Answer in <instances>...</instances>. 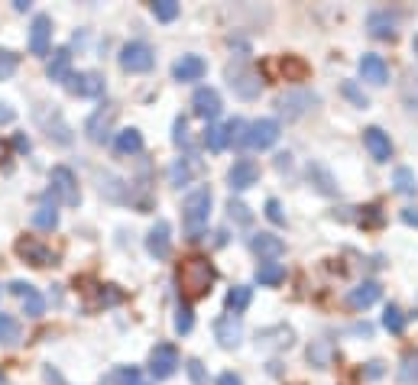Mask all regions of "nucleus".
Here are the masks:
<instances>
[{
	"label": "nucleus",
	"instance_id": "nucleus-1",
	"mask_svg": "<svg viewBox=\"0 0 418 385\" xmlns=\"http://www.w3.org/2000/svg\"><path fill=\"white\" fill-rule=\"evenodd\" d=\"M214 279H218V272L205 256H188L178 266V288H182L185 298H205L211 292Z\"/></svg>",
	"mask_w": 418,
	"mask_h": 385
},
{
	"label": "nucleus",
	"instance_id": "nucleus-2",
	"mask_svg": "<svg viewBox=\"0 0 418 385\" xmlns=\"http://www.w3.org/2000/svg\"><path fill=\"white\" fill-rule=\"evenodd\" d=\"M208 220H211V188L201 185V188H195L182 204L185 233H188L192 240H201V233L208 230Z\"/></svg>",
	"mask_w": 418,
	"mask_h": 385
},
{
	"label": "nucleus",
	"instance_id": "nucleus-3",
	"mask_svg": "<svg viewBox=\"0 0 418 385\" xmlns=\"http://www.w3.org/2000/svg\"><path fill=\"white\" fill-rule=\"evenodd\" d=\"M49 195H56L58 201L65 204V207H78L81 201V191H78V178H75V172L65 165H56L49 175Z\"/></svg>",
	"mask_w": 418,
	"mask_h": 385
},
{
	"label": "nucleus",
	"instance_id": "nucleus-4",
	"mask_svg": "<svg viewBox=\"0 0 418 385\" xmlns=\"http://www.w3.org/2000/svg\"><path fill=\"white\" fill-rule=\"evenodd\" d=\"M227 84H230V91L243 101H256L262 91V81L250 65H230L227 68Z\"/></svg>",
	"mask_w": 418,
	"mask_h": 385
},
{
	"label": "nucleus",
	"instance_id": "nucleus-5",
	"mask_svg": "<svg viewBox=\"0 0 418 385\" xmlns=\"http://www.w3.org/2000/svg\"><path fill=\"white\" fill-rule=\"evenodd\" d=\"M156 65V52L149 49L146 42H127L121 49V68L123 71H133V75H140V71H149Z\"/></svg>",
	"mask_w": 418,
	"mask_h": 385
},
{
	"label": "nucleus",
	"instance_id": "nucleus-6",
	"mask_svg": "<svg viewBox=\"0 0 418 385\" xmlns=\"http://www.w3.org/2000/svg\"><path fill=\"white\" fill-rule=\"evenodd\" d=\"M178 369V350L175 344H156L149 353V376L153 379H169Z\"/></svg>",
	"mask_w": 418,
	"mask_h": 385
},
{
	"label": "nucleus",
	"instance_id": "nucleus-7",
	"mask_svg": "<svg viewBox=\"0 0 418 385\" xmlns=\"http://www.w3.org/2000/svg\"><path fill=\"white\" fill-rule=\"evenodd\" d=\"M279 140V123L270 117H260L247 126V146L250 149H270Z\"/></svg>",
	"mask_w": 418,
	"mask_h": 385
},
{
	"label": "nucleus",
	"instance_id": "nucleus-8",
	"mask_svg": "<svg viewBox=\"0 0 418 385\" xmlns=\"http://www.w3.org/2000/svg\"><path fill=\"white\" fill-rule=\"evenodd\" d=\"M16 256H20V260H26L29 266H36V269L56 266V260H58L49 246L39 243V240H33V237H26V240H20V243H16Z\"/></svg>",
	"mask_w": 418,
	"mask_h": 385
},
{
	"label": "nucleus",
	"instance_id": "nucleus-9",
	"mask_svg": "<svg viewBox=\"0 0 418 385\" xmlns=\"http://www.w3.org/2000/svg\"><path fill=\"white\" fill-rule=\"evenodd\" d=\"M65 88L75 98H101L104 94V75H98V71H78V75H71L65 81Z\"/></svg>",
	"mask_w": 418,
	"mask_h": 385
},
{
	"label": "nucleus",
	"instance_id": "nucleus-10",
	"mask_svg": "<svg viewBox=\"0 0 418 385\" xmlns=\"http://www.w3.org/2000/svg\"><path fill=\"white\" fill-rule=\"evenodd\" d=\"M113 117H117V107H113V104L98 107V111L88 117V123H85L88 140H91V143H107V136H111V126H113Z\"/></svg>",
	"mask_w": 418,
	"mask_h": 385
},
{
	"label": "nucleus",
	"instance_id": "nucleus-11",
	"mask_svg": "<svg viewBox=\"0 0 418 385\" xmlns=\"http://www.w3.org/2000/svg\"><path fill=\"white\" fill-rule=\"evenodd\" d=\"M10 292L20 298L23 314H26V317H43L46 298L39 294V288H36V285H29V282H10Z\"/></svg>",
	"mask_w": 418,
	"mask_h": 385
},
{
	"label": "nucleus",
	"instance_id": "nucleus-12",
	"mask_svg": "<svg viewBox=\"0 0 418 385\" xmlns=\"http://www.w3.org/2000/svg\"><path fill=\"white\" fill-rule=\"evenodd\" d=\"M312 104H318V98H315L312 91H289L276 101L279 113H282L285 120H298L305 111H312Z\"/></svg>",
	"mask_w": 418,
	"mask_h": 385
},
{
	"label": "nucleus",
	"instance_id": "nucleus-13",
	"mask_svg": "<svg viewBox=\"0 0 418 385\" xmlns=\"http://www.w3.org/2000/svg\"><path fill=\"white\" fill-rule=\"evenodd\" d=\"M260 182V165H256L253 159H237L234 165H230V172H227V185L234 191H247L250 185Z\"/></svg>",
	"mask_w": 418,
	"mask_h": 385
},
{
	"label": "nucleus",
	"instance_id": "nucleus-14",
	"mask_svg": "<svg viewBox=\"0 0 418 385\" xmlns=\"http://www.w3.org/2000/svg\"><path fill=\"white\" fill-rule=\"evenodd\" d=\"M146 250H149V256H156V260H165V256L172 252V227H169V220L159 217L156 224H153V230H149V237H146Z\"/></svg>",
	"mask_w": 418,
	"mask_h": 385
},
{
	"label": "nucleus",
	"instance_id": "nucleus-15",
	"mask_svg": "<svg viewBox=\"0 0 418 385\" xmlns=\"http://www.w3.org/2000/svg\"><path fill=\"white\" fill-rule=\"evenodd\" d=\"M367 29L373 39H396L399 14H392V10H373V14L367 16Z\"/></svg>",
	"mask_w": 418,
	"mask_h": 385
},
{
	"label": "nucleus",
	"instance_id": "nucleus-16",
	"mask_svg": "<svg viewBox=\"0 0 418 385\" xmlns=\"http://www.w3.org/2000/svg\"><path fill=\"white\" fill-rule=\"evenodd\" d=\"M49 36H52V16L36 14L33 26H29V52L33 56H46L49 52Z\"/></svg>",
	"mask_w": 418,
	"mask_h": 385
},
{
	"label": "nucleus",
	"instance_id": "nucleus-17",
	"mask_svg": "<svg viewBox=\"0 0 418 385\" xmlns=\"http://www.w3.org/2000/svg\"><path fill=\"white\" fill-rule=\"evenodd\" d=\"M192 111H195V117L208 120V123L218 120L220 117V94L214 91V88H198L192 98Z\"/></svg>",
	"mask_w": 418,
	"mask_h": 385
},
{
	"label": "nucleus",
	"instance_id": "nucleus-18",
	"mask_svg": "<svg viewBox=\"0 0 418 385\" xmlns=\"http://www.w3.org/2000/svg\"><path fill=\"white\" fill-rule=\"evenodd\" d=\"M250 250H253L260 260L276 262L285 252V243L276 237V233H253V237H250Z\"/></svg>",
	"mask_w": 418,
	"mask_h": 385
},
{
	"label": "nucleus",
	"instance_id": "nucleus-19",
	"mask_svg": "<svg viewBox=\"0 0 418 385\" xmlns=\"http://www.w3.org/2000/svg\"><path fill=\"white\" fill-rule=\"evenodd\" d=\"M363 146L369 149V155H373L376 162L392 159V140L379 130V126H367V130H363Z\"/></svg>",
	"mask_w": 418,
	"mask_h": 385
},
{
	"label": "nucleus",
	"instance_id": "nucleus-20",
	"mask_svg": "<svg viewBox=\"0 0 418 385\" xmlns=\"http://www.w3.org/2000/svg\"><path fill=\"white\" fill-rule=\"evenodd\" d=\"M214 337H218V344L224 346V350H234V346H240V337H243L240 321H237L234 314L218 317V321H214Z\"/></svg>",
	"mask_w": 418,
	"mask_h": 385
},
{
	"label": "nucleus",
	"instance_id": "nucleus-21",
	"mask_svg": "<svg viewBox=\"0 0 418 385\" xmlns=\"http://www.w3.org/2000/svg\"><path fill=\"white\" fill-rule=\"evenodd\" d=\"M360 78L363 81H369V84H386L389 81V65H386V58L383 56H373V52H367V56L360 58Z\"/></svg>",
	"mask_w": 418,
	"mask_h": 385
},
{
	"label": "nucleus",
	"instance_id": "nucleus-22",
	"mask_svg": "<svg viewBox=\"0 0 418 385\" xmlns=\"http://www.w3.org/2000/svg\"><path fill=\"white\" fill-rule=\"evenodd\" d=\"M205 71H208V65L201 56H182L172 65V78L175 81H198V78H205Z\"/></svg>",
	"mask_w": 418,
	"mask_h": 385
},
{
	"label": "nucleus",
	"instance_id": "nucleus-23",
	"mask_svg": "<svg viewBox=\"0 0 418 385\" xmlns=\"http://www.w3.org/2000/svg\"><path fill=\"white\" fill-rule=\"evenodd\" d=\"M379 294H383V288L376 285V282H363V285L350 288V294H347V308H350V311H367L369 304L379 302Z\"/></svg>",
	"mask_w": 418,
	"mask_h": 385
},
{
	"label": "nucleus",
	"instance_id": "nucleus-24",
	"mask_svg": "<svg viewBox=\"0 0 418 385\" xmlns=\"http://www.w3.org/2000/svg\"><path fill=\"white\" fill-rule=\"evenodd\" d=\"M46 75H49V81H58L65 84L71 78V52L68 49H56L49 58V65H46Z\"/></svg>",
	"mask_w": 418,
	"mask_h": 385
},
{
	"label": "nucleus",
	"instance_id": "nucleus-25",
	"mask_svg": "<svg viewBox=\"0 0 418 385\" xmlns=\"http://www.w3.org/2000/svg\"><path fill=\"white\" fill-rule=\"evenodd\" d=\"M279 71H282L285 81H308V75H312V65L305 62L302 56H282V62H279Z\"/></svg>",
	"mask_w": 418,
	"mask_h": 385
},
{
	"label": "nucleus",
	"instance_id": "nucleus-26",
	"mask_svg": "<svg viewBox=\"0 0 418 385\" xmlns=\"http://www.w3.org/2000/svg\"><path fill=\"white\" fill-rule=\"evenodd\" d=\"M308 182H312L315 188H318L321 195H327V197L337 195V182H334V175L321 165V162H308Z\"/></svg>",
	"mask_w": 418,
	"mask_h": 385
},
{
	"label": "nucleus",
	"instance_id": "nucleus-27",
	"mask_svg": "<svg viewBox=\"0 0 418 385\" xmlns=\"http://www.w3.org/2000/svg\"><path fill=\"white\" fill-rule=\"evenodd\" d=\"M113 149H117L121 155L143 153V133H140V130H133V126H130V130H121V133H117V140H113Z\"/></svg>",
	"mask_w": 418,
	"mask_h": 385
},
{
	"label": "nucleus",
	"instance_id": "nucleus-28",
	"mask_svg": "<svg viewBox=\"0 0 418 385\" xmlns=\"http://www.w3.org/2000/svg\"><path fill=\"white\" fill-rule=\"evenodd\" d=\"M250 298H253V288L250 285H234L227 292V311L230 314H240V311L250 308Z\"/></svg>",
	"mask_w": 418,
	"mask_h": 385
},
{
	"label": "nucleus",
	"instance_id": "nucleus-29",
	"mask_svg": "<svg viewBox=\"0 0 418 385\" xmlns=\"http://www.w3.org/2000/svg\"><path fill=\"white\" fill-rule=\"evenodd\" d=\"M256 282H260V285H279V282H285V266L282 262H260Z\"/></svg>",
	"mask_w": 418,
	"mask_h": 385
},
{
	"label": "nucleus",
	"instance_id": "nucleus-30",
	"mask_svg": "<svg viewBox=\"0 0 418 385\" xmlns=\"http://www.w3.org/2000/svg\"><path fill=\"white\" fill-rule=\"evenodd\" d=\"M33 227H39V230H56L58 227L56 204H39V207L33 210Z\"/></svg>",
	"mask_w": 418,
	"mask_h": 385
},
{
	"label": "nucleus",
	"instance_id": "nucleus-31",
	"mask_svg": "<svg viewBox=\"0 0 418 385\" xmlns=\"http://www.w3.org/2000/svg\"><path fill=\"white\" fill-rule=\"evenodd\" d=\"M0 344L4 346L20 344V321L14 314H4V311H0Z\"/></svg>",
	"mask_w": 418,
	"mask_h": 385
},
{
	"label": "nucleus",
	"instance_id": "nucleus-32",
	"mask_svg": "<svg viewBox=\"0 0 418 385\" xmlns=\"http://www.w3.org/2000/svg\"><path fill=\"white\" fill-rule=\"evenodd\" d=\"M195 175V168H192V159H175L169 165V182L175 185V188H182V185H188Z\"/></svg>",
	"mask_w": 418,
	"mask_h": 385
},
{
	"label": "nucleus",
	"instance_id": "nucleus-33",
	"mask_svg": "<svg viewBox=\"0 0 418 385\" xmlns=\"http://www.w3.org/2000/svg\"><path fill=\"white\" fill-rule=\"evenodd\" d=\"M399 385H418V353H405L399 366Z\"/></svg>",
	"mask_w": 418,
	"mask_h": 385
},
{
	"label": "nucleus",
	"instance_id": "nucleus-34",
	"mask_svg": "<svg viewBox=\"0 0 418 385\" xmlns=\"http://www.w3.org/2000/svg\"><path fill=\"white\" fill-rule=\"evenodd\" d=\"M392 185H396V191L399 195H415V172L412 168H405V165H399L396 168V175H392Z\"/></svg>",
	"mask_w": 418,
	"mask_h": 385
},
{
	"label": "nucleus",
	"instance_id": "nucleus-35",
	"mask_svg": "<svg viewBox=\"0 0 418 385\" xmlns=\"http://www.w3.org/2000/svg\"><path fill=\"white\" fill-rule=\"evenodd\" d=\"M383 327L389 330V334H402V330H405V314H402V308H399V304H386Z\"/></svg>",
	"mask_w": 418,
	"mask_h": 385
},
{
	"label": "nucleus",
	"instance_id": "nucleus-36",
	"mask_svg": "<svg viewBox=\"0 0 418 385\" xmlns=\"http://www.w3.org/2000/svg\"><path fill=\"white\" fill-rule=\"evenodd\" d=\"M247 120H240V117H234L230 123L224 126L227 130V143H234V146H247Z\"/></svg>",
	"mask_w": 418,
	"mask_h": 385
},
{
	"label": "nucleus",
	"instance_id": "nucleus-37",
	"mask_svg": "<svg viewBox=\"0 0 418 385\" xmlns=\"http://www.w3.org/2000/svg\"><path fill=\"white\" fill-rule=\"evenodd\" d=\"M192 327H195L192 304L182 302V304H178V311H175V330H178V334H192Z\"/></svg>",
	"mask_w": 418,
	"mask_h": 385
},
{
	"label": "nucleus",
	"instance_id": "nucleus-38",
	"mask_svg": "<svg viewBox=\"0 0 418 385\" xmlns=\"http://www.w3.org/2000/svg\"><path fill=\"white\" fill-rule=\"evenodd\" d=\"M153 16H156L159 23H172L178 16V4L175 0H156V4H153Z\"/></svg>",
	"mask_w": 418,
	"mask_h": 385
},
{
	"label": "nucleus",
	"instance_id": "nucleus-39",
	"mask_svg": "<svg viewBox=\"0 0 418 385\" xmlns=\"http://www.w3.org/2000/svg\"><path fill=\"white\" fill-rule=\"evenodd\" d=\"M205 146L211 149V153H220V149L227 146V130L224 126H208L205 130Z\"/></svg>",
	"mask_w": 418,
	"mask_h": 385
},
{
	"label": "nucleus",
	"instance_id": "nucleus-40",
	"mask_svg": "<svg viewBox=\"0 0 418 385\" xmlns=\"http://www.w3.org/2000/svg\"><path fill=\"white\" fill-rule=\"evenodd\" d=\"M360 227H369V230H376V227H383V207H379V204H369V207H363V214L360 217Z\"/></svg>",
	"mask_w": 418,
	"mask_h": 385
},
{
	"label": "nucleus",
	"instance_id": "nucleus-41",
	"mask_svg": "<svg viewBox=\"0 0 418 385\" xmlns=\"http://www.w3.org/2000/svg\"><path fill=\"white\" fill-rule=\"evenodd\" d=\"M16 65H20V58H16V52H10V49H0V81H7V78L16 71Z\"/></svg>",
	"mask_w": 418,
	"mask_h": 385
},
{
	"label": "nucleus",
	"instance_id": "nucleus-42",
	"mask_svg": "<svg viewBox=\"0 0 418 385\" xmlns=\"http://www.w3.org/2000/svg\"><path fill=\"white\" fill-rule=\"evenodd\" d=\"M340 91H344V98H350V101H354L357 107H367V104H369V98L360 91V88H357L354 81H344V88H340Z\"/></svg>",
	"mask_w": 418,
	"mask_h": 385
},
{
	"label": "nucleus",
	"instance_id": "nucleus-43",
	"mask_svg": "<svg viewBox=\"0 0 418 385\" xmlns=\"http://www.w3.org/2000/svg\"><path fill=\"white\" fill-rule=\"evenodd\" d=\"M227 210H230V220H237V224H243V227L253 220L250 217V210H247V204H240V201H230L227 204Z\"/></svg>",
	"mask_w": 418,
	"mask_h": 385
},
{
	"label": "nucleus",
	"instance_id": "nucleus-44",
	"mask_svg": "<svg viewBox=\"0 0 418 385\" xmlns=\"http://www.w3.org/2000/svg\"><path fill=\"white\" fill-rule=\"evenodd\" d=\"M327 353H331V346H327V344H315L312 350H308V359H312L318 369H325V366H327Z\"/></svg>",
	"mask_w": 418,
	"mask_h": 385
},
{
	"label": "nucleus",
	"instance_id": "nucleus-45",
	"mask_svg": "<svg viewBox=\"0 0 418 385\" xmlns=\"http://www.w3.org/2000/svg\"><path fill=\"white\" fill-rule=\"evenodd\" d=\"M117 379H123V385H149L146 379L140 376V369H133V366H130V369H117Z\"/></svg>",
	"mask_w": 418,
	"mask_h": 385
},
{
	"label": "nucleus",
	"instance_id": "nucleus-46",
	"mask_svg": "<svg viewBox=\"0 0 418 385\" xmlns=\"http://www.w3.org/2000/svg\"><path fill=\"white\" fill-rule=\"evenodd\" d=\"M172 140H175V146H188V120L185 117L175 120V136Z\"/></svg>",
	"mask_w": 418,
	"mask_h": 385
},
{
	"label": "nucleus",
	"instance_id": "nucleus-47",
	"mask_svg": "<svg viewBox=\"0 0 418 385\" xmlns=\"http://www.w3.org/2000/svg\"><path fill=\"white\" fill-rule=\"evenodd\" d=\"M266 217H270L272 224H285V214H282V207H279L276 197H270V201H266Z\"/></svg>",
	"mask_w": 418,
	"mask_h": 385
},
{
	"label": "nucleus",
	"instance_id": "nucleus-48",
	"mask_svg": "<svg viewBox=\"0 0 418 385\" xmlns=\"http://www.w3.org/2000/svg\"><path fill=\"white\" fill-rule=\"evenodd\" d=\"M14 117H16V111H14V107L0 101V126H4V123H14Z\"/></svg>",
	"mask_w": 418,
	"mask_h": 385
},
{
	"label": "nucleus",
	"instance_id": "nucleus-49",
	"mask_svg": "<svg viewBox=\"0 0 418 385\" xmlns=\"http://www.w3.org/2000/svg\"><path fill=\"white\" fill-rule=\"evenodd\" d=\"M218 385H243V379L237 372H220L218 376Z\"/></svg>",
	"mask_w": 418,
	"mask_h": 385
},
{
	"label": "nucleus",
	"instance_id": "nucleus-50",
	"mask_svg": "<svg viewBox=\"0 0 418 385\" xmlns=\"http://www.w3.org/2000/svg\"><path fill=\"white\" fill-rule=\"evenodd\" d=\"M402 220H405L409 227H418V207H405V210H402Z\"/></svg>",
	"mask_w": 418,
	"mask_h": 385
},
{
	"label": "nucleus",
	"instance_id": "nucleus-51",
	"mask_svg": "<svg viewBox=\"0 0 418 385\" xmlns=\"http://www.w3.org/2000/svg\"><path fill=\"white\" fill-rule=\"evenodd\" d=\"M14 146L20 149V153H29V140H26L23 133H16V136H14Z\"/></svg>",
	"mask_w": 418,
	"mask_h": 385
},
{
	"label": "nucleus",
	"instance_id": "nucleus-52",
	"mask_svg": "<svg viewBox=\"0 0 418 385\" xmlns=\"http://www.w3.org/2000/svg\"><path fill=\"white\" fill-rule=\"evenodd\" d=\"M188 366H192V379H201V363H198V359H192Z\"/></svg>",
	"mask_w": 418,
	"mask_h": 385
},
{
	"label": "nucleus",
	"instance_id": "nucleus-53",
	"mask_svg": "<svg viewBox=\"0 0 418 385\" xmlns=\"http://www.w3.org/2000/svg\"><path fill=\"white\" fill-rule=\"evenodd\" d=\"M7 153H10V149H7V143H0V162L7 159Z\"/></svg>",
	"mask_w": 418,
	"mask_h": 385
},
{
	"label": "nucleus",
	"instance_id": "nucleus-54",
	"mask_svg": "<svg viewBox=\"0 0 418 385\" xmlns=\"http://www.w3.org/2000/svg\"><path fill=\"white\" fill-rule=\"evenodd\" d=\"M412 52H415V58H418V33H415V39H412Z\"/></svg>",
	"mask_w": 418,
	"mask_h": 385
},
{
	"label": "nucleus",
	"instance_id": "nucleus-55",
	"mask_svg": "<svg viewBox=\"0 0 418 385\" xmlns=\"http://www.w3.org/2000/svg\"><path fill=\"white\" fill-rule=\"evenodd\" d=\"M0 385H4V376H0Z\"/></svg>",
	"mask_w": 418,
	"mask_h": 385
}]
</instances>
